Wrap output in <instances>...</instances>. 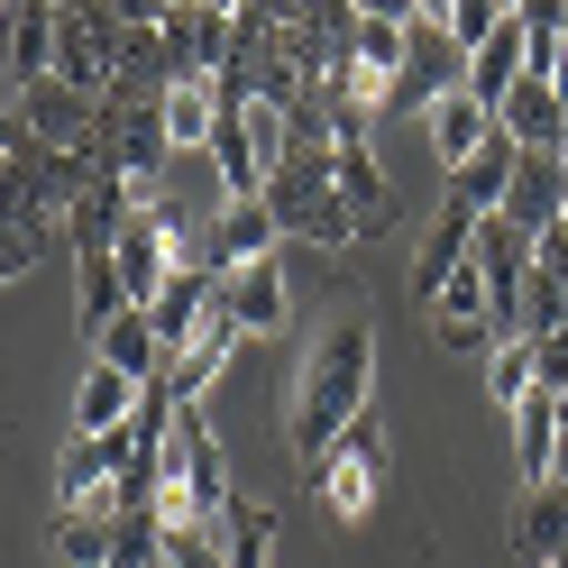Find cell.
Segmentation results:
<instances>
[{"label":"cell","mask_w":568,"mask_h":568,"mask_svg":"<svg viewBox=\"0 0 568 568\" xmlns=\"http://www.w3.org/2000/svg\"><path fill=\"white\" fill-rule=\"evenodd\" d=\"M367 385H376V331H367V322H331L322 339H312V358H303L294 422H284V432H294V449H303V468L367 413Z\"/></svg>","instance_id":"obj_1"},{"label":"cell","mask_w":568,"mask_h":568,"mask_svg":"<svg viewBox=\"0 0 568 568\" xmlns=\"http://www.w3.org/2000/svg\"><path fill=\"white\" fill-rule=\"evenodd\" d=\"M156 477H165V486H156V523H165V531L221 523V505H230V458H221V440H211L202 413H174V422H165Z\"/></svg>","instance_id":"obj_2"},{"label":"cell","mask_w":568,"mask_h":568,"mask_svg":"<svg viewBox=\"0 0 568 568\" xmlns=\"http://www.w3.org/2000/svg\"><path fill=\"white\" fill-rule=\"evenodd\" d=\"M303 477H312V505H322L331 523H367V514H376V486H385V422L358 413Z\"/></svg>","instance_id":"obj_3"},{"label":"cell","mask_w":568,"mask_h":568,"mask_svg":"<svg viewBox=\"0 0 568 568\" xmlns=\"http://www.w3.org/2000/svg\"><path fill=\"white\" fill-rule=\"evenodd\" d=\"M55 83H74L83 101L120 92V19H111V0H55Z\"/></svg>","instance_id":"obj_4"},{"label":"cell","mask_w":568,"mask_h":568,"mask_svg":"<svg viewBox=\"0 0 568 568\" xmlns=\"http://www.w3.org/2000/svg\"><path fill=\"white\" fill-rule=\"evenodd\" d=\"M111 257H120V294H129V303H156V294H165V275H174V266H193V239H184V221H174L165 202H138Z\"/></svg>","instance_id":"obj_5"},{"label":"cell","mask_w":568,"mask_h":568,"mask_svg":"<svg viewBox=\"0 0 568 568\" xmlns=\"http://www.w3.org/2000/svg\"><path fill=\"white\" fill-rule=\"evenodd\" d=\"M156 38H165V83H184V74H230V55H239V19L202 10V0H174Z\"/></svg>","instance_id":"obj_6"},{"label":"cell","mask_w":568,"mask_h":568,"mask_svg":"<svg viewBox=\"0 0 568 568\" xmlns=\"http://www.w3.org/2000/svg\"><path fill=\"white\" fill-rule=\"evenodd\" d=\"M19 129L38 138V148H55V156H92V138H101V101H83L74 83H28L19 92Z\"/></svg>","instance_id":"obj_7"},{"label":"cell","mask_w":568,"mask_h":568,"mask_svg":"<svg viewBox=\"0 0 568 568\" xmlns=\"http://www.w3.org/2000/svg\"><path fill=\"white\" fill-rule=\"evenodd\" d=\"M239 339H247V331L230 322V303H211V312H202V331L174 348V358H165V376H156V385H165V404H184V413H193V404L211 395V376L230 367V348H239Z\"/></svg>","instance_id":"obj_8"},{"label":"cell","mask_w":568,"mask_h":568,"mask_svg":"<svg viewBox=\"0 0 568 568\" xmlns=\"http://www.w3.org/2000/svg\"><path fill=\"white\" fill-rule=\"evenodd\" d=\"M505 221H523L531 239L568 221V156H559V148H523L514 193H505Z\"/></svg>","instance_id":"obj_9"},{"label":"cell","mask_w":568,"mask_h":568,"mask_svg":"<svg viewBox=\"0 0 568 568\" xmlns=\"http://www.w3.org/2000/svg\"><path fill=\"white\" fill-rule=\"evenodd\" d=\"M458 83H468V47H458L449 28H422V19H413V47H404V83H395V101L432 111V101L458 92Z\"/></svg>","instance_id":"obj_10"},{"label":"cell","mask_w":568,"mask_h":568,"mask_svg":"<svg viewBox=\"0 0 568 568\" xmlns=\"http://www.w3.org/2000/svg\"><path fill=\"white\" fill-rule=\"evenodd\" d=\"M0 64H10L19 92L55 74V0H10L0 10Z\"/></svg>","instance_id":"obj_11"},{"label":"cell","mask_w":568,"mask_h":568,"mask_svg":"<svg viewBox=\"0 0 568 568\" xmlns=\"http://www.w3.org/2000/svg\"><path fill=\"white\" fill-rule=\"evenodd\" d=\"M221 74H184V83H165L156 92V120H165V148L174 156H193V148H211V129H221Z\"/></svg>","instance_id":"obj_12"},{"label":"cell","mask_w":568,"mask_h":568,"mask_svg":"<svg viewBox=\"0 0 568 568\" xmlns=\"http://www.w3.org/2000/svg\"><path fill=\"white\" fill-rule=\"evenodd\" d=\"M275 211L266 202H221V221H211V239H202V266L211 275H230V266H257V257H275Z\"/></svg>","instance_id":"obj_13"},{"label":"cell","mask_w":568,"mask_h":568,"mask_svg":"<svg viewBox=\"0 0 568 568\" xmlns=\"http://www.w3.org/2000/svg\"><path fill=\"white\" fill-rule=\"evenodd\" d=\"M514 550H523L531 568H568V477H550V486H531V495H523V514H514Z\"/></svg>","instance_id":"obj_14"},{"label":"cell","mask_w":568,"mask_h":568,"mask_svg":"<svg viewBox=\"0 0 568 568\" xmlns=\"http://www.w3.org/2000/svg\"><path fill=\"white\" fill-rule=\"evenodd\" d=\"M468 247H477V211H458V202H440V221L422 230V257H413V303H432L440 284L468 266Z\"/></svg>","instance_id":"obj_15"},{"label":"cell","mask_w":568,"mask_h":568,"mask_svg":"<svg viewBox=\"0 0 568 568\" xmlns=\"http://www.w3.org/2000/svg\"><path fill=\"white\" fill-rule=\"evenodd\" d=\"M514 165H523V148H514L505 129H495L468 165H449V202H458V211H477V221H486V211H505V193H514Z\"/></svg>","instance_id":"obj_16"},{"label":"cell","mask_w":568,"mask_h":568,"mask_svg":"<svg viewBox=\"0 0 568 568\" xmlns=\"http://www.w3.org/2000/svg\"><path fill=\"white\" fill-rule=\"evenodd\" d=\"M92 358H101V367H120L129 385H156V376H165V339H156V322H148V303H129L120 322L92 339Z\"/></svg>","instance_id":"obj_17"},{"label":"cell","mask_w":568,"mask_h":568,"mask_svg":"<svg viewBox=\"0 0 568 568\" xmlns=\"http://www.w3.org/2000/svg\"><path fill=\"white\" fill-rule=\"evenodd\" d=\"M495 129H505L514 148H568V111H559L550 74H523V83H514V101L495 111Z\"/></svg>","instance_id":"obj_18"},{"label":"cell","mask_w":568,"mask_h":568,"mask_svg":"<svg viewBox=\"0 0 568 568\" xmlns=\"http://www.w3.org/2000/svg\"><path fill=\"white\" fill-rule=\"evenodd\" d=\"M422 120H432V156H440V165H468V156L486 148V138H495V111H486V101H477L468 83H458V92H440Z\"/></svg>","instance_id":"obj_19"},{"label":"cell","mask_w":568,"mask_h":568,"mask_svg":"<svg viewBox=\"0 0 568 568\" xmlns=\"http://www.w3.org/2000/svg\"><path fill=\"white\" fill-rule=\"evenodd\" d=\"M221 303H230V322H239L247 339H266V331L284 322V266H275V257L230 266V275H221Z\"/></svg>","instance_id":"obj_20"},{"label":"cell","mask_w":568,"mask_h":568,"mask_svg":"<svg viewBox=\"0 0 568 568\" xmlns=\"http://www.w3.org/2000/svg\"><path fill=\"white\" fill-rule=\"evenodd\" d=\"M550 458H559V395L531 385V395L514 404V468H523V486H550Z\"/></svg>","instance_id":"obj_21"},{"label":"cell","mask_w":568,"mask_h":568,"mask_svg":"<svg viewBox=\"0 0 568 568\" xmlns=\"http://www.w3.org/2000/svg\"><path fill=\"white\" fill-rule=\"evenodd\" d=\"M138 395H148V385H129L120 367H101V358H92V376H83V395H74V432H83V440H111V432H129V413H138Z\"/></svg>","instance_id":"obj_22"},{"label":"cell","mask_w":568,"mask_h":568,"mask_svg":"<svg viewBox=\"0 0 568 568\" xmlns=\"http://www.w3.org/2000/svg\"><path fill=\"white\" fill-rule=\"evenodd\" d=\"M221 559H230V568H266V559H275V505L230 495V505H221Z\"/></svg>","instance_id":"obj_23"},{"label":"cell","mask_w":568,"mask_h":568,"mask_svg":"<svg viewBox=\"0 0 568 568\" xmlns=\"http://www.w3.org/2000/svg\"><path fill=\"white\" fill-rule=\"evenodd\" d=\"M514 83H523V28L505 19V28H495V38L468 55V92L486 101V111H505V101H514Z\"/></svg>","instance_id":"obj_24"},{"label":"cell","mask_w":568,"mask_h":568,"mask_svg":"<svg viewBox=\"0 0 568 568\" xmlns=\"http://www.w3.org/2000/svg\"><path fill=\"white\" fill-rule=\"evenodd\" d=\"M74 303H83V331H92V339H101V331H111L120 312H129V294H120V257H111V247L74 257Z\"/></svg>","instance_id":"obj_25"},{"label":"cell","mask_w":568,"mask_h":568,"mask_svg":"<svg viewBox=\"0 0 568 568\" xmlns=\"http://www.w3.org/2000/svg\"><path fill=\"white\" fill-rule=\"evenodd\" d=\"M47 568H111V514H55Z\"/></svg>","instance_id":"obj_26"},{"label":"cell","mask_w":568,"mask_h":568,"mask_svg":"<svg viewBox=\"0 0 568 568\" xmlns=\"http://www.w3.org/2000/svg\"><path fill=\"white\" fill-rule=\"evenodd\" d=\"M531 385H541V358H531V339H523V331H514V339H495V348H486V404H495V413H514Z\"/></svg>","instance_id":"obj_27"},{"label":"cell","mask_w":568,"mask_h":568,"mask_svg":"<svg viewBox=\"0 0 568 568\" xmlns=\"http://www.w3.org/2000/svg\"><path fill=\"white\" fill-rule=\"evenodd\" d=\"M111 568H165V523L156 514H111Z\"/></svg>","instance_id":"obj_28"},{"label":"cell","mask_w":568,"mask_h":568,"mask_svg":"<svg viewBox=\"0 0 568 568\" xmlns=\"http://www.w3.org/2000/svg\"><path fill=\"white\" fill-rule=\"evenodd\" d=\"M505 19H514V10H505V0H449V38H458V47H468V55H477V47L495 38V28H505Z\"/></svg>","instance_id":"obj_29"},{"label":"cell","mask_w":568,"mask_h":568,"mask_svg":"<svg viewBox=\"0 0 568 568\" xmlns=\"http://www.w3.org/2000/svg\"><path fill=\"white\" fill-rule=\"evenodd\" d=\"M531 358H541V385H550V395H568V322L531 339Z\"/></svg>","instance_id":"obj_30"},{"label":"cell","mask_w":568,"mask_h":568,"mask_svg":"<svg viewBox=\"0 0 568 568\" xmlns=\"http://www.w3.org/2000/svg\"><path fill=\"white\" fill-rule=\"evenodd\" d=\"M531 266H541L550 284H568V221H559V230H541V239H531Z\"/></svg>","instance_id":"obj_31"},{"label":"cell","mask_w":568,"mask_h":568,"mask_svg":"<svg viewBox=\"0 0 568 568\" xmlns=\"http://www.w3.org/2000/svg\"><path fill=\"white\" fill-rule=\"evenodd\" d=\"M28 257H38V230H0V284L28 275Z\"/></svg>","instance_id":"obj_32"},{"label":"cell","mask_w":568,"mask_h":568,"mask_svg":"<svg viewBox=\"0 0 568 568\" xmlns=\"http://www.w3.org/2000/svg\"><path fill=\"white\" fill-rule=\"evenodd\" d=\"M165 10H174V0H111L120 28H165Z\"/></svg>","instance_id":"obj_33"},{"label":"cell","mask_w":568,"mask_h":568,"mask_svg":"<svg viewBox=\"0 0 568 568\" xmlns=\"http://www.w3.org/2000/svg\"><path fill=\"white\" fill-rule=\"evenodd\" d=\"M358 19H385V28H413L422 0H358Z\"/></svg>","instance_id":"obj_34"},{"label":"cell","mask_w":568,"mask_h":568,"mask_svg":"<svg viewBox=\"0 0 568 568\" xmlns=\"http://www.w3.org/2000/svg\"><path fill=\"white\" fill-rule=\"evenodd\" d=\"M550 92H559V111H568V47H559V64H550Z\"/></svg>","instance_id":"obj_35"},{"label":"cell","mask_w":568,"mask_h":568,"mask_svg":"<svg viewBox=\"0 0 568 568\" xmlns=\"http://www.w3.org/2000/svg\"><path fill=\"white\" fill-rule=\"evenodd\" d=\"M202 10H221V19H239V10H247V0H202Z\"/></svg>","instance_id":"obj_36"},{"label":"cell","mask_w":568,"mask_h":568,"mask_svg":"<svg viewBox=\"0 0 568 568\" xmlns=\"http://www.w3.org/2000/svg\"><path fill=\"white\" fill-rule=\"evenodd\" d=\"M559 432H568V395H559Z\"/></svg>","instance_id":"obj_37"},{"label":"cell","mask_w":568,"mask_h":568,"mask_svg":"<svg viewBox=\"0 0 568 568\" xmlns=\"http://www.w3.org/2000/svg\"><path fill=\"white\" fill-rule=\"evenodd\" d=\"M505 10H523V0H505Z\"/></svg>","instance_id":"obj_38"},{"label":"cell","mask_w":568,"mask_h":568,"mask_svg":"<svg viewBox=\"0 0 568 568\" xmlns=\"http://www.w3.org/2000/svg\"><path fill=\"white\" fill-rule=\"evenodd\" d=\"M348 10H358V0H348Z\"/></svg>","instance_id":"obj_39"},{"label":"cell","mask_w":568,"mask_h":568,"mask_svg":"<svg viewBox=\"0 0 568 568\" xmlns=\"http://www.w3.org/2000/svg\"><path fill=\"white\" fill-rule=\"evenodd\" d=\"M559 322H568V312H559Z\"/></svg>","instance_id":"obj_40"},{"label":"cell","mask_w":568,"mask_h":568,"mask_svg":"<svg viewBox=\"0 0 568 568\" xmlns=\"http://www.w3.org/2000/svg\"><path fill=\"white\" fill-rule=\"evenodd\" d=\"M559 156H568V148H559Z\"/></svg>","instance_id":"obj_41"}]
</instances>
